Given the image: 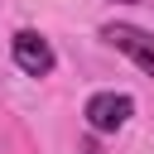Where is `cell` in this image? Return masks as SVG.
<instances>
[{
  "instance_id": "6da1fadb",
  "label": "cell",
  "mask_w": 154,
  "mask_h": 154,
  "mask_svg": "<svg viewBox=\"0 0 154 154\" xmlns=\"http://www.w3.org/2000/svg\"><path fill=\"white\" fill-rule=\"evenodd\" d=\"M82 116H87V130H91V135H116V130L130 125L135 96H130V91H91L87 106H82Z\"/></svg>"
},
{
  "instance_id": "7a4b0ae2",
  "label": "cell",
  "mask_w": 154,
  "mask_h": 154,
  "mask_svg": "<svg viewBox=\"0 0 154 154\" xmlns=\"http://www.w3.org/2000/svg\"><path fill=\"white\" fill-rule=\"evenodd\" d=\"M10 58H14V67H19L24 77H48V72L58 67V53H53V43H48L38 29H19V34L10 38Z\"/></svg>"
},
{
  "instance_id": "3957f363",
  "label": "cell",
  "mask_w": 154,
  "mask_h": 154,
  "mask_svg": "<svg viewBox=\"0 0 154 154\" xmlns=\"http://www.w3.org/2000/svg\"><path fill=\"white\" fill-rule=\"evenodd\" d=\"M101 38H106L116 53H125L135 67H144V72L154 77V34H144L140 24H125V19H116V24H101Z\"/></svg>"
},
{
  "instance_id": "277c9868",
  "label": "cell",
  "mask_w": 154,
  "mask_h": 154,
  "mask_svg": "<svg viewBox=\"0 0 154 154\" xmlns=\"http://www.w3.org/2000/svg\"><path fill=\"white\" fill-rule=\"evenodd\" d=\"M77 154H101V144H96V135H87V140L77 144Z\"/></svg>"
}]
</instances>
